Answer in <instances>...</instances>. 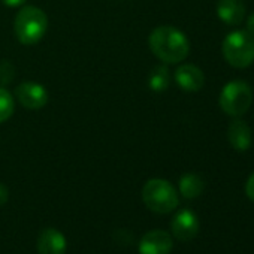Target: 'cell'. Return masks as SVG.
I'll return each mask as SVG.
<instances>
[{
  "instance_id": "1",
  "label": "cell",
  "mask_w": 254,
  "mask_h": 254,
  "mask_svg": "<svg viewBox=\"0 0 254 254\" xmlns=\"http://www.w3.org/2000/svg\"><path fill=\"white\" fill-rule=\"evenodd\" d=\"M153 54L165 63H180L190 51L189 41L183 32L172 26H160L154 29L148 39Z\"/></svg>"
},
{
  "instance_id": "2",
  "label": "cell",
  "mask_w": 254,
  "mask_h": 254,
  "mask_svg": "<svg viewBox=\"0 0 254 254\" xmlns=\"http://www.w3.org/2000/svg\"><path fill=\"white\" fill-rule=\"evenodd\" d=\"M48 30V17L38 6H24L14 20L17 39L24 45L38 44Z\"/></svg>"
},
{
  "instance_id": "3",
  "label": "cell",
  "mask_w": 254,
  "mask_h": 254,
  "mask_svg": "<svg viewBox=\"0 0 254 254\" xmlns=\"http://www.w3.org/2000/svg\"><path fill=\"white\" fill-rule=\"evenodd\" d=\"M142 200L151 211L159 214L174 211L180 202L175 187L169 181L160 178L147 181L142 189Z\"/></svg>"
},
{
  "instance_id": "4",
  "label": "cell",
  "mask_w": 254,
  "mask_h": 254,
  "mask_svg": "<svg viewBox=\"0 0 254 254\" xmlns=\"http://www.w3.org/2000/svg\"><path fill=\"white\" fill-rule=\"evenodd\" d=\"M226 62L238 69H244L254 62V38L248 32H233L223 42Z\"/></svg>"
},
{
  "instance_id": "5",
  "label": "cell",
  "mask_w": 254,
  "mask_h": 254,
  "mask_svg": "<svg viewBox=\"0 0 254 254\" xmlns=\"http://www.w3.org/2000/svg\"><path fill=\"white\" fill-rule=\"evenodd\" d=\"M253 100V93L248 84L242 81H232L229 82L220 94V106L221 109L232 115V117H239L245 114L251 105Z\"/></svg>"
},
{
  "instance_id": "6",
  "label": "cell",
  "mask_w": 254,
  "mask_h": 254,
  "mask_svg": "<svg viewBox=\"0 0 254 254\" xmlns=\"http://www.w3.org/2000/svg\"><path fill=\"white\" fill-rule=\"evenodd\" d=\"M15 96L20 100V103L30 111H36V109L44 108L50 99L47 88L42 84L33 82V81H27V82L20 84L15 88Z\"/></svg>"
},
{
  "instance_id": "7",
  "label": "cell",
  "mask_w": 254,
  "mask_h": 254,
  "mask_svg": "<svg viewBox=\"0 0 254 254\" xmlns=\"http://www.w3.org/2000/svg\"><path fill=\"white\" fill-rule=\"evenodd\" d=\"M172 251V238L165 230H151L139 242L141 254H169Z\"/></svg>"
},
{
  "instance_id": "8",
  "label": "cell",
  "mask_w": 254,
  "mask_h": 254,
  "mask_svg": "<svg viewBox=\"0 0 254 254\" xmlns=\"http://www.w3.org/2000/svg\"><path fill=\"white\" fill-rule=\"evenodd\" d=\"M199 232V220L191 209L180 211L172 220V233L180 241H190Z\"/></svg>"
},
{
  "instance_id": "9",
  "label": "cell",
  "mask_w": 254,
  "mask_h": 254,
  "mask_svg": "<svg viewBox=\"0 0 254 254\" xmlns=\"http://www.w3.org/2000/svg\"><path fill=\"white\" fill-rule=\"evenodd\" d=\"M66 238L62 232L56 229H45L38 238L39 254H64L66 253Z\"/></svg>"
},
{
  "instance_id": "10",
  "label": "cell",
  "mask_w": 254,
  "mask_h": 254,
  "mask_svg": "<svg viewBox=\"0 0 254 254\" xmlns=\"http://www.w3.org/2000/svg\"><path fill=\"white\" fill-rule=\"evenodd\" d=\"M175 81L186 91H199L203 87L205 76L194 64H183L175 72Z\"/></svg>"
},
{
  "instance_id": "11",
  "label": "cell",
  "mask_w": 254,
  "mask_h": 254,
  "mask_svg": "<svg viewBox=\"0 0 254 254\" xmlns=\"http://www.w3.org/2000/svg\"><path fill=\"white\" fill-rule=\"evenodd\" d=\"M217 14L227 26H238L245 17V6L242 0H218Z\"/></svg>"
},
{
  "instance_id": "12",
  "label": "cell",
  "mask_w": 254,
  "mask_h": 254,
  "mask_svg": "<svg viewBox=\"0 0 254 254\" xmlns=\"http://www.w3.org/2000/svg\"><path fill=\"white\" fill-rule=\"evenodd\" d=\"M227 138L230 145L238 151H245L251 145V130L242 120H233L230 123Z\"/></svg>"
},
{
  "instance_id": "13",
  "label": "cell",
  "mask_w": 254,
  "mask_h": 254,
  "mask_svg": "<svg viewBox=\"0 0 254 254\" xmlns=\"http://www.w3.org/2000/svg\"><path fill=\"white\" fill-rule=\"evenodd\" d=\"M205 187L203 180L196 174H186L180 180V191L186 199H194L202 194Z\"/></svg>"
},
{
  "instance_id": "14",
  "label": "cell",
  "mask_w": 254,
  "mask_h": 254,
  "mask_svg": "<svg viewBox=\"0 0 254 254\" xmlns=\"http://www.w3.org/2000/svg\"><path fill=\"white\" fill-rule=\"evenodd\" d=\"M169 82H171V76L166 66H156L148 76V85L153 91L166 90L169 87Z\"/></svg>"
},
{
  "instance_id": "15",
  "label": "cell",
  "mask_w": 254,
  "mask_h": 254,
  "mask_svg": "<svg viewBox=\"0 0 254 254\" xmlns=\"http://www.w3.org/2000/svg\"><path fill=\"white\" fill-rule=\"evenodd\" d=\"M14 111H15V102L12 94L6 88L0 87V123L8 121L14 115Z\"/></svg>"
},
{
  "instance_id": "16",
  "label": "cell",
  "mask_w": 254,
  "mask_h": 254,
  "mask_svg": "<svg viewBox=\"0 0 254 254\" xmlns=\"http://www.w3.org/2000/svg\"><path fill=\"white\" fill-rule=\"evenodd\" d=\"M14 72H15V69L8 60L0 62V85H5V84L11 82L14 79Z\"/></svg>"
},
{
  "instance_id": "17",
  "label": "cell",
  "mask_w": 254,
  "mask_h": 254,
  "mask_svg": "<svg viewBox=\"0 0 254 254\" xmlns=\"http://www.w3.org/2000/svg\"><path fill=\"white\" fill-rule=\"evenodd\" d=\"M245 193L247 196L254 202V174L248 178L247 184H245Z\"/></svg>"
},
{
  "instance_id": "18",
  "label": "cell",
  "mask_w": 254,
  "mask_h": 254,
  "mask_svg": "<svg viewBox=\"0 0 254 254\" xmlns=\"http://www.w3.org/2000/svg\"><path fill=\"white\" fill-rule=\"evenodd\" d=\"M8 197H9V191L6 186L0 183V205H5L8 202Z\"/></svg>"
},
{
  "instance_id": "19",
  "label": "cell",
  "mask_w": 254,
  "mask_h": 254,
  "mask_svg": "<svg viewBox=\"0 0 254 254\" xmlns=\"http://www.w3.org/2000/svg\"><path fill=\"white\" fill-rule=\"evenodd\" d=\"M2 2L9 8H18L26 3V0H2Z\"/></svg>"
},
{
  "instance_id": "20",
  "label": "cell",
  "mask_w": 254,
  "mask_h": 254,
  "mask_svg": "<svg viewBox=\"0 0 254 254\" xmlns=\"http://www.w3.org/2000/svg\"><path fill=\"white\" fill-rule=\"evenodd\" d=\"M247 32L254 38V12L248 17L247 20Z\"/></svg>"
}]
</instances>
